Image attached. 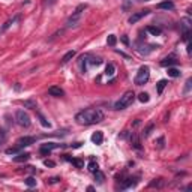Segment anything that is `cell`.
<instances>
[{
    "label": "cell",
    "mask_w": 192,
    "mask_h": 192,
    "mask_svg": "<svg viewBox=\"0 0 192 192\" xmlns=\"http://www.w3.org/2000/svg\"><path fill=\"white\" fill-rule=\"evenodd\" d=\"M75 54H77V53L74 51V50L68 51L66 54H65V56H63V57H62V65H66V63H68L69 60H72V59L75 57Z\"/></svg>",
    "instance_id": "obj_17"
},
{
    "label": "cell",
    "mask_w": 192,
    "mask_h": 192,
    "mask_svg": "<svg viewBox=\"0 0 192 192\" xmlns=\"http://www.w3.org/2000/svg\"><path fill=\"white\" fill-rule=\"evenodd\" d=\"M44 165L53 168V167H56V162H54V161H50V159H45V161H44Z\"/></svg>",
    "instance_id": "obj_37"
},
{
    "label": "cell",
    "mask_w": 192,
    "mask_h": 192,
    "mask_svg": "<svg viewBox=\"0 0 192 192\" xmlns=\"http://www.w3.org/2000/svg\"><path fill=\"white\" fill-rule=\"evenodd\" d=\"M149 186H150V188H162V186H164V180H162V179H153Z\"/></svg>",
    "instance_id": "obj_25"
},
{
    "label": "cell",
    "mask_w": 192,
    "mask_h": 192,
    "mask_svg": "<svg viewBox=\"0 0 192 192\" xmlns=\"http://www.w3.org/2000/svg\"><path fill=\"white\" fill-rule=\"evenodd\" d=\"M23 105H24V108L35 110V108H36V101H35V99H26V101L23 102Z\"/></svg>",
    "instance_id": "obj_26"
},
{
    "label": "cell",
    "mask_w": 192,
    "mask_h": 192,
    "mask_svg": "<svg viewBox=\"0 0 192 192\" xmlns=\"http://www.w3.org/2000/svg\"><path fill=\"white\" fill-rule=\"evenodd\" d=\"M15 122L20 125V126H23V128H29L30 126V116L24 111V110H18L17 113H15Z\"/></svg>",
    "instance_id": "obj_6"
},
{
    "label": "cell",
    "mask_w": 192,
    "mask_h": 192,
    "mask_svg": "<svg viewBox=\"0 0 192 192\" xmlns=\"http://www.w3.org/2000/svg\"><path fill=\"white\" fill-rule=\"evenodd\" d=\"M60 180V177H51L50 180H48V183H57Z\"/></svg>",
    "instance_id": "obj_38"
},
{
    "label": "cell",
    "mask_w": 192,
    "mask_h": 192,
    "mask_svg": "<svg viewBox=\"0 0 192 192\" xmlns=\"http://www.w3.org/2000/svg\"><path fill=\"white\" fill-rule=\"evenodd\" d=\"M87 170L90 171V173H95L96 170H99V165H98V162H96L95 159L89 161V164H87Z\"/></svg>",
    "instance_id": "obj_22"
},
{
    "label": "cell",
    "mask_w": 192,
    "mask_h": 192,
    "mask_svg": "<svg viewBox=\"0 0 192 192\" xmlns=\"http://www.w3.org/2000/svg\"><path fill=\"white\" fill-rule=\"evenodd\" d=\"M146 2H149V0H146Z\"/></svg>",
    "instance_id": "obj_42"
},
{
    "label": "cell",
    "mask_w": 192,
    "mask_h": 192,
    "mask_svg": "<svg viewBox=\"0 0 192 192\" xmlns=\"http://www.w3.org/2000/svg\"><path fill=\"white\" fill-rule=\"evenodd\" d=\"M116 42H117L116 35H108V38H107V44H108L110 47H114V45H116Z\"/></svg>",
    "instance_id": "obj_31"
},
{
    "label": "cell",
    "mask_w": 192,
    "mask_h": 192,
    "mask_svg": "<svg viewBox=\"0 0 192 192\" xmlns=\"http://www.w3.org/2000/svg\"><path fill=\"white\" fill-rule=\"evenodd\" d=\"M114 72H116V66H114L113 63H108L107 68H105V75H107V77H113Z\"/></svg>",
    "instance_id": "obj_24"
},
{
    "label": "cell",
    "mask_w": 192,
    "mask_h": 192,
    "mask_svg": "<svg viewBox=\"0 0 192 192\" xmlns=\"http://www.w3.org/2000/svg\"><path fill=\"white\" fill-rule=\"evenodd\" d=\"M90 65H93V66H99V65H102V59H101V57H92Z\"/></svg>",
    "instance_id": "obj_34"
},
{
    "label": "cell",
    "mask_w": 192,
    "mask_h": 192,
    "mask_svg": "<svg viewBox=\"0 0 192 192\" xmlns=\"http://www.w3.org/2000/svg\"><path fill=\"white\" fill-rule=\"evenodd\" d=\"M168 86V81L167 80H161L159 83L156 84V92H158V95H162L164 93V89Z\"/></svg>",
    "instance_id": "obj_19"
},
{
    "label": "cell",
    "mask_w": 192,
    "mask_h": 192,
    "mask_svg": "<svg viewBox=\"0 0 192 192\" xmlns=\"http://www.w3.org/2000/svg\"><path fill=\"white\" fill-rule=\"evenodd\" d=\"M179 62L176 60L174 57H167V59H164L162 62H161V66H165V68H170V66H173V65H177Z\"/></svg>",
    "instance_id": "obj_15"
},
{
    "label": "cell",
    "mask_w": 192,
    "mask_h": 192,
    "mask_svg": "<svg viewBox=\"0 0 192 192\" xmlns=\"http://www.w3.org/2000/svg\"><path fill=\"white\" fill-rule=\"evenodd\" d=\"M90 140H92V143H93V144H96V146H101V144H102V141H104V134H102V131H96V132H93Z\"/></svg>",
    "instance_id": "obj_11"
},
{
    "label": "cell",
    "mask_w": 192,
    "mask_h": 192,
    "mask_svg": "<svg viewBox=\"0 0 192 192\" xmlns=\"http://www.w3.org/2000/svg\"><path fill=\"white\" fill-rule=\"evenodd\" d=\"M93 174H95V182H98L99 185H102V183H104V180H105V174L102 173V171L96 170V171H95Z\"/></svg>",
    "instance_id": "obj_21"
},
{
    "label": "cell",
    "mask_w": 192,
    "mask_h": 192,
    "mask_svg": "<svg viewBox=\"0 0 192 192\" xmlns=\"http://www.w3.org/2000/svg\"><path fill=\"white\" fill-rule=\"evenodd\" d=\"M147 32H149L150 35H153V36H161L162 35V29L155 27V26H149V27H147Z\"/></svg>",
    "instance_id": "obj_20"
},
{
    "label": "cell",
    "mask_w": 192,
    "mask_h": 192,
    "mask_svg": "<svg viewBox=\"0 0 192 192\" xmlns=\"http://www.w3.org/2000/svg\"><path fill=\"white\" fill-rule=\"evenodd\" d=\"M167 74H168V77H171V78H177V77L180 75V71L176 69V68H168Z\"/></svg>",
    "instance_id": "obj_27"
},
{
    "label": "cell",
    "mask_w": 192,
    "mask_h": 192,
    "mask_svg": "<svg viewBox=\"0 0 192 192\" xmlns=\"http://www.w3.org/2000/svg\"><path fill=\"white\" fill-rule=\"evenodd\" d=\"M20 150H21V147H18V146L11 147V149H6V155H17V153H20Z\"/></svg>",
    "instance_id": "obj_32"
},
{
    "label": "cell",
    "mask_w": 192,
    "mask_h": 192,
    "mask_svg": "<svg viewBox=\"0 0 192 192\" xmlns=\"http://www.w3.org/2000/svg\"><path fill=\"white\" fill-rule=\"evenodd\" d=\"M150 14V11L149 9H144V11H140V12H135V14H132L131 17H129V20H128V23L129 24H135V23H138L141 18L147 17Z\"/></svg>",
    "instance_id": "obj_8"
},
{
    "label": "cell",
    "mask_w": 192,
    "mask_h": 192,
    "mask_svg": "<svg viewBox=\"0 0 192 192\" xmlns=\"http://www.w3.org/2000/svg\"><path fill=\"white\" fill-rule=\"evenodd\" d=\"M36 117L39 119V123L44 126V128H51V123L48 122L47 119H45V116L42 114V113H36Z\"/></svg>",
    "instance_id": "obj_16"
},
{
    "label": "cell",
    "mask_w": 192,
    "mask_h": 192,
    "mask_svg": "<svg viewBox=\"0 0 192 192\" xmlns=\"http://www.w3.org/2000/svg\"><path fill=\"white\" fill-rule=\"evenodd\" d=\"M192 21L191 18H183L182 21H180V27H182V39L183 41H186V42H189V39H191V33H192Z\"/></svg>",
    "instance_id": "obj_5"
},
{
    "label": "cell",
    "mask_w": 192,
    "mask_h": 192,
    "mask_svg": "<svg viewBox=\"0 0 192 192\" xmlns=\"http://www.w3.org/2000/svg\"><path fill=\"white\" fill-rule=\"evenodd\" d=\"M122 185L119 186L120 189H131V188H135L140 182V177L138 176H134V177H126L125 180H120Z\"/></svg>",
    "instance_id": "obj_7"
},
{
    "label": "cell",
    "mask_w": 192,
    "mask_h": 192,
    "mask_svg": "<svg viewBox=\"0 0 192 192\" xmlns=\"http://www.w3.org/2000/svg\"><path fill=\"white\" fill-rule=\"evenodd\" d=\"M24 183H26L27 186L33 188V186H36V179H35V177H32V176H30V177H27V179L24 180Z\"/></svg>",
    "instance_id": "obj_33"
},
{
    "label": "cell",
    "mask_w": 192,
    "mask_h": 192,
    "mask_svg": "<svg viewBox=\"0 0 192 192\" xmlns=\"http://www.w3.org/2000/svg\"><path fill=\"white\" fill-rule=\"evenodd\" d=\"M131 146H132L134 149H137V150H141V149H143V146H141V140H140V137H138L137 134H132V135H131Z\"/></svg>",
    "instance_id": "obj_14"
},
{
    "label": "cell",
    "mask_w": 192,
    "mask_h": 192,
    "mask_svg": "<svg viewBox=\"0 0 192 192\" xmlns=\"http://www.w3.org/2000/svg\"><path fill=\"white\" fill-rule=\"evenodd\" d=\"M15 21H18V17H14V18H11V20H8V21L3 24V27L0 29V33H2V32H5V30H8V29H9V27H11Z\"/></svg>",
    "instance_id": "obj_23"
},
{
    "label": "cell",
    "mask_w": 192,
    "mask_h": 192,
    "mask_svg": "<svg viewBox=\"0 0 192 192\" xmlns=\"http://www.w3.org/2000/svg\"><path fill=\"white\" fill-rule=\"evenodd\" d=\"M84 9H87V5H80L77 9H75V12L68 18V21H66V27H75V26H78V23H80V20H81V14H83V11Z\"/></svg>",
    "instance_id": "obj_3"
},
{
    "label": "cell",
    "mask_w": 192,
    "mask_h": 192,
    "mask_svg": "<svg viewBox=\"0 0 192 192\" xmlns=\"http://www.w3.org/2000/svg\"><path fill=\"white\" fill-rule=\"evenodd\" d=\"M60 147H63V144H56V143H47V144H44L42 147H41V153H44V155H50V152L54 150V149H60Z\"/></svg>",
    "instance_id": "obj_10"
},
{
    "label": "cell",
    "mask_w": 192,
    "mask_h": 192,
    "mask_svg": "<svg viewBox=\"0 0 192 192\" xmlns=\"http://www.w3.org/2000/svg\"><path fill=\"white\" fill-rule=\"evenodd\" d=\"M30 159V153H18L17 156H14V162H26Z\"/></svg>",
    "instance_id": "obj_18"
},
{
    "label": "cell",
    "mask_w": 192,
    "mask_h": 192,
    "mask_svg": "<svg viewBox=\"0 0 192 192\" xmlns=\"http://www.w3.org/2000/svg\"><path fill=\"white\" fill-rule=\"evenodd\" d=\"M138 101L143 102V104H146V102H149L150 101V96H149V93H146V92H143L138 95Z\"/></svg>",
    "instance_id": "obj_29"
},
{
    "label": "cell",
    "mask_w": 192,
    "mask_h": 192,
    "mask_svg": "<svg viewBox=\"0 0 192 192\" xmlns=\"http://www.w3.org/2000/svg\"><path fill=\"white\" fill-rule=\"evenodd\" d=\"M191 48H192L191 42H188V54H191V53H192V50H191Z\"/></svg>",
    "instance_id": "obj_41"
},
{
    "label": "cell",
    "mask_w": 192,
    "mask_h": 192,
    "mask_svg": "<svg viewBox=\"0 0 192 192\" xmlns=\"http://www.w3.org/2000/svg\"><path fill=\"white\" fill-rule=\"evenodd\" d=\"M156 144H158V147H159V149H164V147H165V138H164V137H161V138L156 141Z\"/></svg>",
    "instance_id": "obj_36"
},
{
    "label": "cell",
    "mask_w": 192,
    "mask_h": 192,
    "mask_svg": "<svg viewBox=\"0 0 192 192\" xmlns=\"http://www.w3.org/2000/svg\"><path fill=\"white\" fill-rule=\"evenodd\" d=\"M122 41H123V44H129V39H128V36H122Z\"/></svg>",
    "instance_id": "obj_40"
},
{
    "label": "cell",
    "mask_w": 192,
    "mask_h": 192,
    "mask_svg": "<svg viewBox=\"0 0 192 192\" xmlns=\"http://www.w3.org/2000/svg\"><path fill=\"white\" fill-rule=\"evenodd\" d=\"M156 8L158 9H165V11H173V9H174V3H173L171 0H165V2L158 3Z\"/></svg>",
    "instance_id": "obj_12"
},
{
    "label": "cell",
    "mask_w": 192,
    "mask_h": 192,
    "mask_svg": "<svg viewBox=\"0 0 192 192\" xmlns=\"http://www.w3.org/2000/svg\"><path fill=\"white\" fill-rule=\"evenodd\" d=\"M71 162H72L74 167H77V168H84V161H81V159H78V158L71 159Z\"/></svg>",
    "instance_id": "obj_30"
},
{
    "label": "cell",
    "mask_w": 192,
    "mask_h": 192,
    "mask_svg": "<svg viewBox=\"0 0 192 192\" xmlns=\"http://www.w3.org/2000/svg\"><path fill=\"white\" fill-rule=\"evenodd\" d=\"M191 86H192V78H189V80L186 81V86H185V90H183V93H185V95H188V93L191 92Z\"/></svg>",
    "instance_id": "obj_35"
},
{
    "label": "cell",
    "mask_w": 192,
    "mask_h": 192,
    "mask_svg": "<svg viewBox=\"0 0 192 192\" xmlns=\"http://www.w3.org/2000/svg\"><path fill=\"white\" fill-rule=\"evenodd\" d=\"M102 120H104V113L99 108H87V110H83L75 114V122L78 125H84V126L96 125V123H101Z\"/></svg>",
    "instance_id": "obj_1"
},
{
    "label": "cell",
    "mask_w": 192,
    "mask_h": 192,
    "mask_svg": "<svg viewBox=\"0 0 192 192\" xmlns=\"http://www.w3.org/2000/svg\"><path fill=\"white\" fill-rule=\"evenodd\" d=\"M153 129H155V125H153V123H152V125H149V126L143 131V137H144V138L150 137V134H152V131H153Z\"/></svg>",
    "instance_id": "obj_28"
},
{
    "label": "cell",
    "mask_w": 192,
    "mask_h": 192,
    "mask_svg": "<svg viewBox=\"0 0 192 192\" xmlns=\"http://www.w3.org/2000/svg\"><path fill=\"white\" fill-rule=\"evenodd\" d=\"M48 95L50 96H56V98H60V96L65 95V92L60 87H57V86H51V87L48 89Z\"/></svg>",
    "instance_id": "obj_13"
},
{
    "label": "cell",
    "mask_w": 192,
    "mask_h": 192,
    "mask_svg": "<svg viewBox=\"0 0 192 192\" xmlns=\"http://www.w3.org/2000/svg\"><path fill=\"white\" fill-rule=\"evenodd\" d=\"M36 143V137H21L17 140V146L18 147H27V146H32Z\"/></svg>",
    "instance_id": "obj_9"
},
{
    "label": "cell",
    "mask_w": 192,
    "mask_h": 192,
    "mask_svg": "<svg viewBox=\"0 0 192 192\" xmlns=\"http://www.w3.org/2000/svg\"><path fill=\"white\" fill-rule=\"evenodd\" d=\"M149 78H150V69H149V66H141L140 69H138V72H137V75H135V78H134V83L137 86H143V84H146L149 81Z\"/></svg>",
    "instance_id": "obj_4"
},
{
    "label": "cell",
    "mask_w": 192,
    "mask_h": 192,
    "mask_svg": "<svg viewBox=\"0 0 192 192\" xmlns=\"http://www.w3.org/2000/svg\"><path fill=\"white\" fill-rule=\"evenodd\" d=\"M134 101H135V93L132 90H128V92H125L123 96H120V99L114 104V110H125L129 105H132Z\"/></svg>",
    "instance_id": "obj_2"
},
{
    "label": "cell",
    "mask_w": 192,
    "mask_h": 192,
    "mask_svg": "<svg viewBox=\"0 0 192 192\" xmlns=\"http://www.w3.org/2000/svg\"><path fill=\"white\" fill-rule=\"evenodd\" d=\"M116 53H117V54H120V56H123V57H126V59H131V57H129L128 54H125L123 51H119V50H116Z\"/></svg>",
    "instance_id": "obj_39"
}]
</instances>
